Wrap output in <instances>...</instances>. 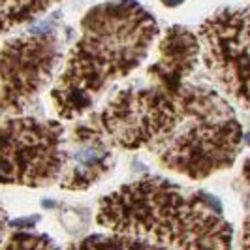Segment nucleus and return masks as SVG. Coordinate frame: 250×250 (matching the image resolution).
Instances as JSON below:
<instances>
[{"instance_id":"1","label":"nucleus","mask_w":250,"mask_h":250,"mask_svg":"<svg viewBox=\"0 0 250 250\" xmlns=\"http://www.w3.org/2000/svg\"><path fill=\"white\" fill-rule=\"evenodd\" d=\"M90 123L111 145L145 149L169 171L201 181L229 169L243 145V126L229 102L185 81L119 90Z\"/></svg>"},{"instance_id":"2","label":"nucleus","mask_w":250,"mask_h":250,"mask_svg":"<svg viewBox=\"0 0 250 250\" xmlns=\"http://www.w3.org/2000/svg\"><path fill=\"white\" fill-rule=\"evenodd\" d=\"M156 34L154 17L136 0H111L88 10L81 19V36L51 90L61 119L85 115L105 88L134 72Z\"/></svg>"},{"instance_id":"3","label":"nucleus","mask_w":250,"mask_h":250,"mask_svg":"<svg viewBox=\"0 0 250 250\" xmlns=\"http://www.w3.org/2000/svg\"><path fill=\"white\" fill-rule=\"evenodd\" d=\"M96 222L147 247L228 249L233 237L209 196L162 177H141L104 196Z\"/></svg>"},{"instance_id":"4","label":"nucleus","mask_w":250,"mask_h":250,"mask_svg":"<svg viewBox=\"0 0 250 250\" xmlns=\"http://www.w3.org/2000/svg\"><path fill=\"white\" fill-rule=\"evenodd\" d=\"M70 160L61 123L36 117L2 121V183L47 187L59 181Z\"/></svg>"},{"instance_id":"5","label":"nucleus","mask_w":250,"mask_h":250,"mask_svg":"<svg viewBox=\"0 0 250 250\" xmlns=\"http://www.w3.org/2000/svg\"><path fill=\"white\" fill-rule=\"evenodd\" d=\"M201 59L224 92L250 109V8H224L200 26Z\"/></svg>"},{"instance_id":"6","label":"nucleus","mask_w":250,"mask_h":250,"mask_svg":"<svg viewBox=\"0 0 250 250\" xmlns=\"http://www.w3.org/2000/svg\"><path fill=\"white\" fill-rule=\"evenodd\" d=\"M62 61V43L57 34L21 36L2 45V115L15 117L51 83Z\"/></svg>"},{"instance_id":"7","label":"nucleus","mask_w":250,"mask_h":250,"mask_svg":"<svg viewBox=\"0 0 250 250\" xmlns=\"http://www.w3.org/2000/svg\"><path fill=\"white\" fill-rule=\"evenodd\" d=\"M200 57V34H194L187 26L173 25L162 38L158 59L149 68V74L162 87L179 88L196 70Z\"/></svg>"},{"instance_id":"8","label":"nucleus","mask_w":250,"mask_h":250,"mask_svg":"<svg viewBox=\"0 0 250 250\" xmlns=\"http://www.w3.org/2000/svg\"><path fill=\"white\" fill-rule=\"evenodd\" d=\"M75 138L81 141V149L64 169L61 187L66 190H85L111 171V143L90 123L79 126L75 130Z\"/></svg>"},{"instance_id":"9","label":"nucleus","mask_w":250,"mask_h":250,"mask_svg":"<svg viewBox=\"0 0 250 250\" xmlns=\"http://www.w3.org/2000/svg\"><path fill=\"white\" fill-rule=\"evenodd\" d=\"M59 0H2V28L8 32L10 28L23 25L26 21L36 19L38 15L47 12Z\"/></svg>"},{"instance_id":"10","label":"nucleus","mask_w":250,"mask_h":250,"mask_svg":"<svg viewBox=\"0 0 250 250\" xmlns=\"http://www.w3.org/2000/svg\"><path fill=\"white\" fill-rule=\"evenodd\" d=\"M43 247H51V241L28 233H13L12 241L2 243V249H43Z\"/></svg>"},{"instance_id":"11","label":"nucleus","mask_w":250,"mask_h":250,"mask_svg":"<svg viewBox=\"0 0 250 250\" xmlns=\"http://www.w3.org/2000/svg\"><path fill=\"white\" fill-rule=\"evenodd\" d=\"M241 247H243V249H250V213L247 214V220H245V224H243Z\"/></svg>"},{"instance_id":"12","label":"nucleus","mask_w":250,"mask_h":250,"mask_svg":"<svg viewBox=\"0 0 250 250\" xmlns=\"http://www.w3.org/2000/svg\"><path fill=\"white\" fill-rule=\"evenodd\" d=\"M243 175H245V181L250 183V158L245 162V167H243Z\"/></svg>"}]
</instances>
